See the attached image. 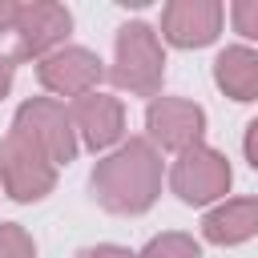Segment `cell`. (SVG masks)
Masks as SVG:
<instances>
[{
    "instance_id": "6da1fadb",
    "label": "cell",
    "mask_w": 258,
    "mask_h": 258,
    "mask_svg": "<svg viewBox=\"0 0 258 258\" xmlns=\"http://www.w3.org/2000/svg\"><path fill=\"white\" fill-rule=\"evenodd\" d=\"M89 189L101 210L137 218V214L153 210V202L161 194V153L153 149L149 137H129L93 165Z\"/></svg>"
},
{
    "instance_id": "9c48e42d",
    "label": "cell",
    "mask_w": 258,
    "mask_h": 258,
    "mask_svg": "<svg viewBox=\"0 0 258 258\" xmlns=\"http://www.w3.org/2000/svg\"><path fill=\"white\" fill-rule=\"evenodd\" d=\"M226 8L218 0H169L161 8V40L173 48H206L218 40Z\"/></svg>"
},
{
    "instance_id": "4fadbf2b",
    "label": "cell",
    "mask_w": 258,
    "mask_h": 258,
    "mask_svg": "<svg viewBox=\"0 0 258 258\" xmlns=\"http://www.w3.org/2000/svg\"><path fill=\"white\" fill-rule=\"evenodd\" d=\"M137 258H202V242L194 234H181V230H165L157 238H149L141 246Z\"/></svg>"
},
{
    "instance_id": "7c38bea8",
    "label": "cell",
    "mask_w": 258,
    "mask_h": 258,
    "mask_svg": "<svg viewBox=\"0 0 258 258\" xmlns=\"http://www.w3.org/2000/svg\"><path fill=\"white\" fill-rule=\"evenodd\" d=\"M214 85L230 101H258V52L250 44H230L214 60Z\"/></svg>"
},
{
    "instance_id": "8992f818",
    "label": "cell",
    "mask_w": 258,
    "mask_h": 258,
    "mask_svg": "<svg viewBox=\"0 0 258 258\" xmlns=\"http://www.w3.org/2000/svg\"><path fill=\"white\" fill-rule=\"evenodd\" d=\"M73 32V12L56 0H32L16 8V52L12 60H44L48 52L64 48V36Z\"/></svg>"
},
{
    "instance_id": "ac0fdd59",
    "label": "cell",
    "mask_w": 258,
    "mask_h": 258,
    "mask_svg": "<svg viewBox=\"0 0 258 258\" xmlns=\"http://www.w3.org/2000/svg\"><path fill=\"white\" fill-rule=\"evenodd\" d=\"M12 81H16V60L0 52V101L8 97V89H12Z\"/></svg>"
},
{
    "instance_id": "52a82bcc",
    "label": "cell",
    "mask_w": 258,
    "mask_h": 258,
    "mask_svg": "<svg viewBox=\"0 0 258 258\" xmlns=\"http://www.w3.org/2000/svg\"><path fill=\"white\" fill-rule=\"evenodd\" d=\"M145 129H149L153 149L185 153V149L202 145V137H206V109L185 97H153L145 109Z\"/></svg>"
},
{
    "instance_id": "5bb4252c",
    "label": "cell",
    "mask_w": 258,
    "mask_h": 258,
    "mask_svg": "<svg viewBox=\"0 0 258 258\" xmlns=\"http://www.w3.org/2000/svg\"><path fill=\"white\" fill-rule=\"evenodd\" d=\"M0 258H36V242L20 222H0Z\"/></svg>"
},
{
    "instance_id": "9a60e30c",
    "label": "cell",
    "mask_w": 258,
    "mask_h": 258,
    "mask_svg": "<svg viewBox=\"0 0 258 258\" xmlns=\"http://www.w3.org/2000/svg\"><path fill=\"white\" fill-rule=\"evenodd\" d=\"M230 24L238 36L258 40V0H234L230 4Z\"/></svg>"
},
{
    "instance_id": "30bf717a",
    "label": "cell",
    "mask_w": 258,
    "mask_h": 258,
    "mask_svg": "<svg viewBox=\"0 0 258 258\" xmlns=\"http://www.w3.org/2000/svg\"><path fill=\"white\" fill-rule=\"evenodd\" d=\"M69 117H73L77 141H85L93 153H105V149L121 145V137H125V105L113 93L97 89V93L77 97L73 109H69Z\"/></svg>"
},
{
    "instance_id": "5b68a950",
    "label": "cell",
    "mask_w": 258,
    "mask_h": 258,
    "mask_svg": "<svg viewBox=\"0 0 258 258\" xmlns=\"http://www.w3.org/2000/svg\"><path fill=\"white\" fill-rule=\"evenodd\" d=\"M0 189L12 202H40L56 189V165L16 133L0 137Z\"/></svg>"
},
{
    "instance_id": "2e32d148",
    "label": "cell",
    "mask_w": 258,
    "mask_h": 258,
    "mask_svg": "<svg viewBox=\"0 0 258 258\" xmlns=\"http://www.w3.org/2000/svg\"><path fill=\"white\" fill-rule=\"evenodd\" d=\"M77 258H137L129 246H117V242H101V246H85L77 250Z\"/></svg>"
},
{
    "instance_id": "8fae6325",
    "label": "cell",
    "mask_w": 258,
    "mask_h": 258,
    "mask_svg": "<svg viewBox=\"0 0 258 258\" xmlns=\"http://www.w3.org/2000/svg\"><path fill=\"white\" fill-rule=\"evenodd\" d=\"M258 234V198H230L218 202L202 218V238L214 246H242Z\"/></svg>"
},
{
    "instance_id": "3957f363",
    "label": "cell",
    "mask_w": 258,
    "mask_h": 258,
    "mask_svg": "<svg viewBox=\"0 0 258 258\" xmlns=\"http://www.w3.org/2000/svg\"><path fill=\"white\" fill-rule=\"evenodd\" d=\"M8 133H16L20 141H28V145H32L36 153H44L56 169L69 165V161L77 157V149H81L77 129H73V117H69V109H64L56 97H28V101L16 109Z\"/></svg>"
},
{
    "instance_id": "e0dca14e",
    "label": "cell",
    "mask_w": 258,
    "mask_h": 258,
    "mask_svg": "<svg viewBox=\"0 0 258 258\" xmlns=\"http://www.w3.org/2000/svg\"><path fill=\"white\" fill-rule=\"evenodd\" d=\"M242 153H246V161L258 169V117L246 125V137H242Z\"/></svg>"
},
{
    "instance_id": "d6986e66",
    "label": "cell",
    "mask_w": 258,
    "mask_h": 258,
    "mask_svg": "<svg viewBox=\"0 0 258 258\" xmlns=\"http://www.w3.org/2000/svg\"><path fill=\"white\" fill-rule=\"evenodd\" d=\"M16 0H0V36L4 32H12V24H16Z\"/></svg>"
},
{
    "instance_id": "277c9868",
    "label": "cell",
    "mask_w": 258,
    "mask_h": 258,
    "mask_svg": "<svg viewBox=\"0 0 258 258\" xmlns=\"http://www.w3.org/2000/svg\"><path fill=\"white\" fill-rule=\"evenodd\" d=\"M230 181H234V169H230V157L214 145H194L185 153H177L173 169H169V189L185 202V206H210L218 198L230 194Z\"/></svg>"
},
{
    "instance_id": "7a4b0ae2",
    "label": "cell",
    "mask_w": 258,
    "mask_h": 258,
    "mask_svg": "<svg viewBox=\"0 0 258 258\" xmlns=\"http://www.w3.org/2000/svg\"><path fill=\"white\" fill-rule=\"evenodd\" d=\"M109 81L121 93H133V97H157L161 93V81H165V48H161V36H157L153 24L129 20V24L117 28Z\"/></svg>"
},
{
    "instance_id": "ba28073f",
    "label": "cell",
    "mask_w": 258,
    "mask_h": 258,
    "mask_svg": "<svg viewBox=\"0 0 258 258\" xmlns=\"http://www.w3.org/2000/svg\"><path fill=\"white\" fill-rule=\"evenodd\" d=\"M105 64L93 48H81V44H64L56 52H48L44 60H36V81L52 93V97H85V93H97V85L105 81Z\"/></svg>"
}]
</instances>
